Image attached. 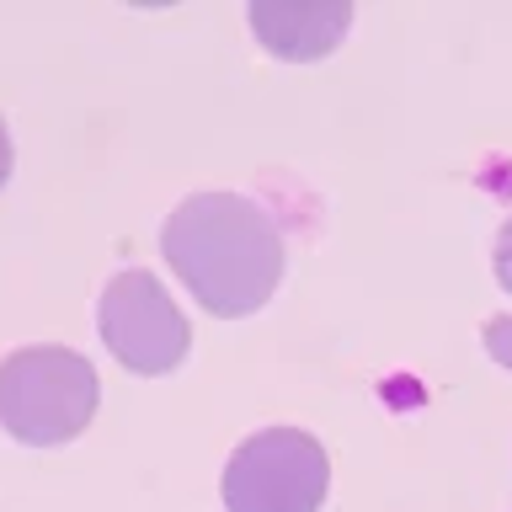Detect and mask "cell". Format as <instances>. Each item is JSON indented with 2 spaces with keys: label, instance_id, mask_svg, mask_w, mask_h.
<instances>
[{
  "label": "cell",
  "instance_id": "cell-3",
  "mask_svg": "<svg viewBox=\"0 0 512 512\" xmlns=\"http://www.w3.org/2000/svg\"><path fill=\"white\" fill-rule=\"evenodd\" d=\"M326 486V448L299 427L256 432L224 464V507L230 512H320Z\"/></svg>",
  "mask_w": 512,
  "mask_h": 512
},
{
  "label": "cell",
  "instance_id": "cell-8",
  "mask_svg": "<svg viewBox=\"0 0 512 512\" xmlns=\"http://www.w3.org/2000/svg\"><path fill=\"white\" fill-rule=\"evenodd\" d=\"M11 176V139H6V123H0V187H6Z\"/></svg>",
  "mask_w": 512,
  "mask_h": 512
},
{
  "label": "cell",
  "instance_id": "cell-4",
  "mask_svg": "<svg viewBox=\"0 0 512 512\" xmlns=\"http://www.w3.org/2000/svg\"><path fill=\"white\" fill-rule=\"evenodd\" d=\"M102 342L134 374H171L187 358V315L171 304L155 272H118L102 294Z\"/></svg>",
  "mask_w": 512,
  "mask_h": 512
},
{
  "label": "cell",
  "instance_id": "cell-5",
  "mask_svg": "<svg viewBox=\"0 0 512 512\" xmlns=\"http://www.w3.org/2000/svg\"><path fill=\"white\" fill-rule=\"evenodd\" d=\"M347 22H352L347 0H331V6H251V32L278 59H320V54H331L336 38L347 32Z\"/></svg>",
  "mask_w": 512,
  "mask_h": 512
},
{
  "label": "cell",
  "instance_id": "cell-7",
  "mask_svg": "<svg viewBox=\"0 0 512 512\" xmlns=\"http://www.w3.org/2000/svg\"><path fill=\"white\" fill-rule=\"evenodd\" d=\"M496 278H502V288H512V219H507V230L496 235Z\"/></svg>",
  "mask_w": 512,
  "mask_h": 512
},
{
  "label": "cell",
  "instance_id": "cell-6",
  "mask_svg": "<svg viewBox=\"0 0 512 512\" xmlns=\"http://www.w3.org/2000/svg\"><path fill=\"white\" fill-rule=\"evenodd\" d=\"M486 352L502 368H512V315H496L491 326H486Z\"/></svg>",
  "mask_w": 512,
  "mask_h": 512
},
{
  "label": "cell",
  "instance_id": "cell-2",
  "mask_svg": "<svg viewBox=\"0 0 512 512\" xmlns=\"http://www.w3.org/2000/svg\"><path fill=\"white\" fill-rule=\"evenodd\" d=\"M96 411V368L70 347H22L0 363V427L16 443L54 448L86 432Z\"/></svg>",
  "mask_w": 512,
  "mask_h": 512
},
{
  "label": "cell",
  "instance_id": "cell-1",
  "mask_svg": "<svg viewBox=\"0 0 512 512\" xmlns=\"http://www.w3.org/2000/svg\"><path fill=\"white\" fill-rule=\"evenodd\" d=\"M160 251L208 315L235 320L272 299L283 278V235L251 198L198 192L160 230Z\"/></svg>",
  "mask_w": 512,
  "mask_h": 512
}]
</instances>
